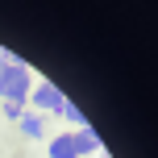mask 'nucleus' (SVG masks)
Instances as JSON below:
<instances>
[{
    "instance_id": "423d86ee",
    "label": "nucleus",
    "mask_w": 158,
    "mask_h": 158,
    "mask_svg": "<svg viewBox=\"0 0 158 158\" xmlns=\"http://www.w3.org/2000/svg\"><path fill=\"white\" fill-rule=\"evenodd\" d=\"M21 133L25 137H42V117H29V112H25L21 117Z\"/></svg>"
},
{
    "instance_id": "0eeeda50",
    "label": "nucleus",
    "mask_w": 158,
    "mask_h": 158,
    "mask_svg": "<svg viewBox=\"0 0 158 158\" xmlns=\"http://www.w3.org/2000/svg\"><path fill=\"white\" fill-rule=\"evenodd\" d=\"M4 117H8V121H21V117H25V104H21V100H4Z\"/></svg>"
},
{
    "instance_id": "f03ea898",
    "label": "nucleus",
    "mask_w": 158,
    "mask_h": 158,
    "mask_svg": "<svg viewBox=\"0 0 158 158\" xmlns=\"http://www.w3.org/2000/svg\"><path fill=\"white\" fill-rule=\"evenodd\" d=\"M29 100H33V108H42V112H58V104H63L67 96L58 92L54 83H38V87L29 92Z\"/></svg>"
},
{
    "instance_id": "20e7f679",
    "label": "nucleus",
    "mask_w": 158,
    "mask_h": 158,
    "mask_svg": "<svg viewBox=\"0 0 158 158\" xmlns=\"http://www.w3.org/2000/svg\"><path fill=\"white\" fill-rule=\"evenodd\" d=\"M71 137H75V150H79V154H92V150H100V137H96V129H87V125L79 129V133H71Z\"/></svg>"
},
{
    "instance_id": "7ed1b4c3",
    "label": "nucleus",
    "mask_w": 158,
    "mask_h": 158,
    "mask_svg": "<svg viewBox=\"0 0 158 158\" xmlns=\"http://www.w3.org/2000/svg\"><path fill=\"white\" fill-rule=\"evenodd\" d=\"M50 158H79V150H75V137H71V133L54 137V142H50Z\"/></svg>"
},
{
    "instance_id": "39448f33",
    "label": "nucleus",
    "mask_w": 158,
    "mask_h": 158,
    "mask_svg": "<svg viewBox=\"0 0 158 158\" xmlns=\"http://www.w3.org/2000/svg\"><path fill=\"white\" fill-rule=\"evenodd\" d=\"M58 112H63V117L71 121V125H79V129L87 125V121H83V112H79V104H75V100H63V104H58Z\"/></svg>"
},
{
    "instance_id": "f257e3e1",
    "label": "nucleus",
    "mask_w": 158,
    "mask_h": 158,
    "mask_svg": "<svg viewBox=\"0 0 158 158\" xmlns=\"http://www.w3.org/2000/svg\"><path fill=\"white\" fill-rule=\"evenodd\" d=\"M29 92H33L29 67H25L21 58H13V54H0V96L25 104V96H29Z\"/></svg>"
}]
</instances>
